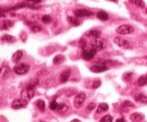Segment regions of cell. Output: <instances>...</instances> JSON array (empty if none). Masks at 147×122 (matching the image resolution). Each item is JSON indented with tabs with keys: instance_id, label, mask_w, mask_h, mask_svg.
Listing matches in <instances>:
<instances>
[{
	"instance_id": "ac0fdd59",
	"label": "cell",
	"mask_w": 147,
	"mask_h": 122,
	"mask_svg": "<svg viewBox=\"0 0 147 122\" xmlns=\"http://www.w3.org/2000/svg\"><path fill=\"white\" fill-rule=\"evenodd\" d=\"M143 115L140 114V113H133L131 115V121L133 122H139V121H142L143 119Z\"/></svg>"
},
{
	"instance_id": "2e32d148",
	"label": "cell",
	"mask_w": 147,
	"mask_h": 122,
	"mask_svg": "<svg viewBox=\"0 0 147 122\" xmlns=\"http://www.w3.org/2000/svg\"><path fill=\"white\" fill-rule=\"evenodd\" d=\"M2 42H6V43H14L16 42V38L12 35H9V34H5V35H2L1 36V39Z\"/></svg>"
},
{
	"instance_id": "1f68e13d",
	"label": "cell",
	"mask_w": 147,
	"mask_h": 122,
	"mask_svg": "<svg viewBox=\"0 0 147 122\" xmlns=\"http://www.w3.org/2000/svg\"><path fill=\"white\" fill-rule=\"evenodd\" d=\"M101 85V81L100 80H95L94 82L93 83V86H92V88L93 89H97L98 87H100Z\"/></svg>"
},
{
	"instance_id": "83f0119b",
	"label": "cell",
	"mask_w": 147,
	"mask_h": 122,
	"mask_svg": "<svg viewBox=\"0 0 147 122\" xmlns=\"http://www.w3.org/2000/svg\"><path fill=\"white\" fill-rule=\"evenodd\" d=\"M57 106H58V104L57 103L56 100H53V101L50 103V106H49L51 110H57Z\"/></svg>"
},
{
	"instance_id": "7c38bea8",
	"label": "cell",
	"mask_w": 147,
	"mask_h": 122,
	"mask_svg": "<svg viewBox=\"0 0 147 122\" xmlns=\"http://www.w3.org/2000/svg\"><path fill=\"white\" fill-rule=\"evenodd\" d=\"M26 24L29 25L31 27V30L34 32H39L42 31V27L40 25H38L37 23H35V22H32V21H27Z\"/></svg>"
},
{
	"instance_id": "484cf974",
	"label": "cell",
	"mask_w": 147,
	"mask_h": 122,
	"mask_svg": "<svg viewBox=\"0 0 147 122\" xmlns=\"http://www.w3.org/2000/svg\"><path fill=\"white\" fill-rule=\"evenodd\" d=\"M146 83H147V80H146L145 76H142V77L139 78V80H138L139 86H143V85H145Z\"/></svg>"
},
{
	"instance_id": "f546056e",
	"label": "cell",
	"mask_w": 147,
	"mask_h": 122,
	"mask_svg": "<svg viewBox=\"0 0 147 122\" xmlns=\"http://www.w3.org/2000/svg\"><path fill=\"white\" fill-rule=\"evenodd\" d=\"M42 21L45 22V23H48V22L51 21V17L48 16V15H45V16H43L42 18Z\"/></svg>"
},
{
	"instance_id": "4dcf8cb0",
	"label": "cell",
	"mask_w": 147,
	"mask_h": 122,
	"mask_svg": "<svg viewBox=\"0 0 147 122\" xmlns=\"http://www.w3.org/2000/svg\"><path fill=\"white\" fill-rule=\"evenodd\" d=\"M95 106H96V105H95L94 103H91L89 104V105L87 106V111H92V110H94L95 108Z\"/></svg>"
},
{
	"instance_id": "52a82bcc",
	"label": "cell",
	"mask_w": 147,
	"mask_h": 122,
	"mask_svg": "<svg viewBox=\"0 0 147 122\" xmlns=\"http://www.w3.org/2000/svg\"><path fill=\"white\" fill-rule=\"evenodd\" d=\"M29 69H30V66L22 63V64L18 65L14 68V72L18 75H24L29 71Z\"/></svg>"
},
{
	"instance_id": "f35d334b",
	"label": "cell",
	"mask_w": 147,
	"mask_h": 122,
	"mask_svg": "<svg viewBox=\"0 0 147 122\" xmlns=\"http://www.w3.org/2000/svg\"><path fill=\"white\" fill-rule=\"evenodd\" d=\"M146 13H147V9H146Z\"/></svg>"
},
{
	"instance_id": "3957f363",
	"label": "cell",
	"mask_w": 147,
	"mask_h": 122,
	"mask_svg": "<svg viewBox=\"0 0 147 122\" xmlns=\"http://www.w3.org/2000/svg\"><path fill=\"white\" fill-rule=\"evenodd\" d=\"M116 32H117V33H119V34L127 35V34H131V33L133 32L134 28L130 24H123V25L119 26V27L117 28Z\"/></svg>"
},
{
	"instance_id": "ab89813d",
	"label": "cell",
	"mask_w": 147,
	"mask_h": 122,
	"mask_svg": "<svg viewBox=\"0 0 147 122\" xmlns=\"http://www.w3.org/2000/svg\"><path fill=\"white\" fill-rule=\"evenodd\" d=\"M40 122H44V121H40Z\"/></svg>"
},
{
	"instance_id": "6da1fadb",
	"label": "cell",
	"mask_w": 147,
	"mask_h": 122,
	"mask_svg": "<svg viewBox=\"0 0 147 122\" xmlns=\"http://www.w3.org/2000/svg\"><path fill=\"white\" fill-rule=\"evenodd\" d=\"M36 84H37V82L32 83L30 85H28L26 88H24L22 92H21V98L27 100V101L28 100H31L32 98H34V94H35L34 87H35Z\"/></svg>"
},
{
	"instance_id": "e575fe53",
	"label": "cell",
	"mask_w": 147,
	"mask_h": 122,
	"mask_svg": "<svg viewBox=\"0 0 147 122\" xmlns=\"http://www.w3.org/2000/svg\"><path fill=\"white\" fill-rule=\"evenodd\" d=\"M116 122H125V120H124V118H119Z\"/></svg>"
},
{
	"instance_id": "ffe728a7",
	"label": "cell",
	"mask_w": 147,
	"mask_h": 122,
	"mask_svg": "<svg viewBox=\"0 0 147 122\" xmlns=\"http://www.w3.org/2000/svg\"><path fill=\"white\" fill-rule=\"evenodd\" d=\"M129 2L133 4V5L136 7H141V9H143V7H145V3L143 0H129Z\"/></svg>"
},
{
	"instance_id": "74e56055",
	"label": "cell",
	"mask_w": 147,
	"mask_h": 122,
	"mask_svg": "<svg viewBox=\"0 0 147 122\" xmlns=\"http://www.w3.org/2000/svg\"><path fill=\"white\" fill-rule=\"evenodd\" d=\"M0 71H1V69H0Z\"/></svg>"
},
{
	"instance_id": "836d02e7",
	"label": "cell",
	"mask_w": 147,
	"mask_h": 122,
	"mask_svg": "<svg viewBox=\"0 0 147 122\" xmlns=\"http://www.w3.org/2000/svg\"><path fill=\"white\" fill-rule=\"evenodd\" d=\"M28 2H31V3H34V4H38L42 1V0H26Z\"/></svg>"
},
{
	"instance_id": "ba28073f",
	"label": "cell",
	"mask_w": 147,
	"mask_h": 122,
	"mask_svg": "<svg viewBox=\"0 0 147 122\" xmlns=\"http://www.w3.org/2000/svg\"><path fill=\"white\" fill-rule=\"evenodd\" d=\"M95 55H96V51L92 49V48H85L82 51V57L87 61L93 59L95 57Z\"/></svg>"
},
{
	"instance_id": "cb8c5ba5",
	"label": "cell",
	"mask_w": 147,
	"mask_h": 122,
	"mask_svg": "<svg viewBox=\"0 0 147 122\" xmlns=\"http://www.w3.org/2000/svg\"><path fill=\"white\" fill-rule=\"evenodd\" d=\"M64 61V57L62 55H57V57H55L53 59V62L55 64H59V63H62Z\"/></svg>"
},
{
	"instance_id": "5b68a950",
	"label": "cell",
	"mask_w": 147,
	"mask_h": 122,
	"mask_svg": "<svg viewBox=\"0 0 147 122\" xmlns=\"http://www.w3.org/2000/svg\"><path fill=\"white\" fill-rule=\"evenodd\" d=\"M28 105V101L23 98H19V99H15L11 104V107L13 109H20V108H24L26 107Z\"/></svg>"
},
{
	"instance_id": "5bb4252c",
	"label": "cell",
	"mask_w": 147,
	"mask_h": 122,
	"mask_svg": "<svg viewBox=\"0 0 147 122\" xmlns=\"http://www.w3.org/2000/svg\"><path fill=\"white\" fill-rule=\"evenodd\" d=\"M12 26H13V22L11 20H4V21L0 22V31L8 30L9 28H11Z\"/></svg>"
},
{
	"instance_id": "8d00e7d4",
	"label": "cell",
	"mask_w": 147,
	"mask_h": 122,
	"mask_svg": "<svg viewBox=\"0 0 147 122\" xmlns=\"http://www.w3.org/2000/svg\"><path fill=\"white\" fill-rule=\"evenodd\" d=\"M146 80H147V75H146Z\"/></svg>"
},
{
	"instance_id": "f1b7e54d",
	"label": "cell",
	"mask_w": 147,
	"mask_h": 122,
	"mask_svg": "<svg viewBox=\"0 0 147 122\" xmlns=\"http://www.w3.org/2000/svg\"><path fill=\"white\" fill-rule=\"evenodd\" d=\"M121 106L122 107H134V105L131 101H124L121 104Z\"/></svg>"
},
{
	"instance_id": "4316f807",
	"label": "cell",
	"mask_w": 147,
	"mask_h": 122,
	"mask_svg": "<svg viewBox=\"0 0 147 122\" xmlns=\"http://www.w3.org/2000/svg\"><path fill=\"white\" fill-rule=\"evenodd\" d=\"M112 121H113V117L110 115H106L104 117H102V119L99 122H112Z\"/></svg>"
},
{
	"instance_id": "277c9868",
	"label": "cell",
	"mask_w": 147,
	"mask_h": 122,
	"mask_svg": "<svg viewBox=\"0 0 147 122\" xmlns=\"http://www.w3.org/2000/svg\"><path fill=\"white\" fill-rule=\"evenodd\" d=\"M114 43L119 47L123 48V49H131V48L130 42H129L128 40L122 38V37H119V36L115 37V38H114Z\"/></svg>"
},
{
	"instance_id": "8992f818",
	"label": "cell",
	"mask_w": 147,
	"mask_h": 122,
	"mask_svg": "<svg viewBox=\"0 0 147 122\" xmlns=\"http://www.w3.org/2000/svg\"><path fill=\"white\" fill-rule=\"evenodd\" d=\"M86 99V94L84 92H80L76 96L74 99V106L76 108H80L82 106L84 101Z\"/></svg>"
},
{
	"instance_id": "30bf717a",
	"label": "cell",
	"mask_w": 147,
	"mask_h": 122,
	"mask_svg": "<svg viewBox=\"0 0 147 122\" xmlns=\"http://www.w3.org/2000/svg\"><path fill=\"white\" fill-rule=\"evenodd\" d=\"M90 70L94 73H100L107 70V67L105 65H93L90 68Z\"/></svg>"
},
{
	"instance_id": "60d3db41",
	"label": "cell",
	"mask_w": 147,
	"mask_h": 122,
	"mask_svg": "<svg viewBox=\"0 0 147 122\" xmlns=\"http://www.w3.org/2000/svg\"><path fill=\"white\" fill-rule=\"evenodd\" d=\"M146 64H147V63H146Z\"/></svg>"
},
{
	"instance_id": "9a60e30c",
	"label": "cell",
	"mask_w": 147,
	"mask_h": 122,
	"mask_svg": "<svg viewBox=\"0 0 147 122\" xmlns=\"http://www.w3.org/2000/svg\"><path fill=\"white\" fill-rule=\"evenodd\" d=\"M135 101L141 104H147V96L143 94H137L135 95Z\"/></svg>"
},
{
	"instance_id": "d590c367",
	"label": "cell",
	"mask_w": 147,
	"mask_h": 122,
	"mask_svg": "<svg viewBox=\"0 0 147 122\" xmlns=\"http://www.w3.org/2000/svg\"><path fill=\"white\" fill-rule=\"evenodd\" d=\"M71 122H82V121L79 120V119H73V120H71Z\"/></svg>"
},
{
	"instance_id": "44dd1931",
	"label": "cell",
	"mask_w": 147,
	"mask_h": 122,
	"mask_svg": "<svg viewBox=\"0 0 147 122\" xmlns=\"http://www.w3.org/2000/svg\"><path fill=\"white\" fill-rule=\"evenodd\" d=\"M86 34L90 37H93V38H98L101 35V32L99 31H96V30H92V31L88 32Z\"/></svg>"
},
{
	"instance_id": "e0dca14e",
	"label": "cell",
	"mask_w": 147,
	"mask_h": 122,
	"mask_svg": "<svg viewBox=\"0 0 147 122\" xmlns=\"http://www.w3.org/2000/svg\"><path fill=\"white\" fill-rule=\"evenodd\" d=\"M22 55H23V52L21 51V50H18L12 55V61L15 62V63L19 62L21 59V57H22Z\"/></svg>"
},
{
	"instance_id": "9c48e42d",
	"label": "cell",
	"mask_w": 147,
	"mask_h": 122,
	"mask_svg": "<svg viewBox=\"0 0 147 122\" xmlns=\"http://www.w3.org/2000/svg\"><path fill=\"white\" fill-rule=\"evenodd\" d=\"M75 16L77 18H84V17H90L92 15H94V13L92 12L89 9H77L75 10Z\"/></svg>"
},
{
	"instance_id": "8fae6325",
	"label": "cell",
	"mask_w": 147,
	"mask_h": 122,
	"mask_svg": "<svg viewBox=\"0 0 147 122\" xmlns=\"http://www.w3.org/2000/svg\"><path fill=\"white\" fill-rule=\"evenodd\" d=\"M71 70L69 69L64 70V71L60 74V81L61 82L64 83V82H66V81H68L69 77H71Z\"/></svg>"
},
{
	"instance_id": "d6986e66",
	"label": "cell",
	"mask_w": 147,
	"mask_h": 122,
	"mask_svg": "<svg viewBox=\"0 0 147 122\" xmlns=\"http://www.w3.org/2000/svg\"><path fill=\"white\" fill-rule=\"evenodd\" d=\"M108 108H109V107H108V105H107V104L102 103V104H100V105L98 106L97 109H96V112H97L98 114H100V113H102V112H105V111H107Z\"/></svg>"
},
{
	"instance_id": "d6a6232c",
	"label": "cell",
	"mask_w": 147,
	"mask_h": 122,
	"mask_svg": "<svg viewBox=\"0 0 147 122\" xmlns=\"http://www.w3.org/2000/svg\"><path fill=\"white\" fill-rule=\"evenodd\" d=\"M80 46H82L83 49H85L86 48V46H87V42L83 38L80 40Z\"/></svg>"
},
{
	"instance_id": "4fadbf2b",
	"label": "cell",
	"mask_w": 147,
	"mask_h": 122,
	"mask_svg": "<svg viewBox=\"0 0 147 122\" xmlns=\"http://www.w3.org/2000/svg\"><path fill=\"white\" fill-rule=\"evenodd\" d=\"M68 110H69V106L67 105V104H65V103L58 104V106H57V113L63 115L65 113H67Z\"/></svg>"
},
{
	"instance_id": "603a6c76",
	"label": "cell",
	"mask_w": 147,
	"mask_h": 122,
	"mask_svg": "<svg viewBox=\"0 0 147 122\" xmlns=\"http://www.w3.org/2000/svg\"><path fill=\"white\" fill-rule=\"evenodd\" d=\"M36 106H37V107L41 111H45V103L44 100H41V99L38 100V101L36 102Z\"/></svg>"
},
{
	"instance_id": "d4e9b609",
	"label": "cell",
	"mask_w": 147,
	"mask_h": 122,
	"mask_svg": "<svg viewBox=\"0 0 147 122\" xmlns=\"http://www.w3.org/2000/svg\"><path fill=\"white\" fill-rule=\"evenodd\" d=\"M68 20H69V22H71V24L74 25V26H79V25L80 24V20H77V18H75L69 17V18H68Z\"/></svg>"
},
{
	"instance_id": "7a4b0ae2",
	"label": "cell",
	"mask_w": 147,
	"mask_h": 122,
	"mask_svg": "<svg viewBox=\"0 0 147 122\" xmlns=\"http://www.w3.org/2000/svg\"><path fill=\"white\" fill-rule=\"evenodd\" d=\"M106 46V42L105 39H102L100 37H98V38H94L93 41L91 42V44H90V48L92 49H94L95 51H101L103 49H105Z\"/></svg>"
},
{
	"instance_id": "7402d4cb",
	"label": "cell",
	"mask_w": 147,
	"mask_h": 122,
	"mask_svg": "<svg viewBox=\"0 0 147 122\" xmlns=\"http://www.w3.org/2000/svg\"><path fill=\"white\" fill-rule=\"evenodd\" d=\"M97 18L101 20H108V15L105 11H99V12L96 14Z\"/></svg>"
}]
</instances>
